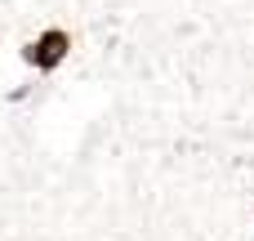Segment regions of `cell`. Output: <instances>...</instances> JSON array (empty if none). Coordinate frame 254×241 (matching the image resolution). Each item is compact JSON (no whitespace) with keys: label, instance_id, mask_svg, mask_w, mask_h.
<instances>
[{"label":"cell","instance_id":"obj_1","mask_svg":"<svg viewBox=\"0 0 254 241\" xmlns=\"http://www.w3.org/2000/svg\"><path fill=\"white\" fill-rule=\"evenodd\" d=\"M76 49H80L76 27L45 22V27H36V36L18 40V67L31 72V76H63L76 63Z\"/></svg>","mask_w":254,"mask_h":241}]
</instances>
